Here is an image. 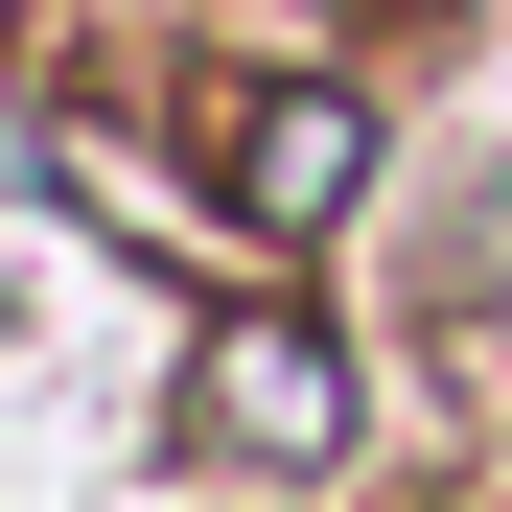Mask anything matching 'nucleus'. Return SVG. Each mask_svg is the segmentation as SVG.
I'll return each instance as SVG.
<instances>
[{"label": "nucleus", "instance_id": "nucleus-1", "mask_svg": "<svg viewBox=\"0 0 512 512\" xmlns=\"http://www.w3.org/2000/svg\"><path fill=\"white\" fill-rule=\"evenodd\" d=\"M326 419H350L326 326H210V373H187V443L210 466H326Z\"/></svg>", "mask_w": 512, "mask_h": 512}, {"label": "nucleus", "instance_id": "nucleus-2", "mask_svg": "<svg viewBox=\"0 0 512 512\" xmlns=\"http://www.w3.org/2000/svg\"><path fill=\"white\" fill-rule=\"evenodd\" d=\"M233 187H256V210H350V187H373V117H350V94H256V163H233Z\"/></svg>", "mask_w": 512, "mask_h": 512}]
</instances>
